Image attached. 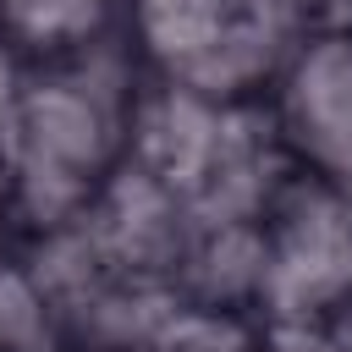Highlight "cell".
Listing matches in <instances>:
<instances>
[{"label": "cell", "mask_w": 352, "mask_h": 352, "mask_svg": "<svg viewBox=\"0 0 352 352\" xmlns=\"http://www.w3.org/2000/svg\"><path fill=\"white\" fill-rule=\"evenodd\" d=\"M126 104L132 82L77 66L28 77L11 143L0 154L11 182V220L33 226L38 236L77 226L126 160Z\"/></svg>", "instance_id": "6da1fadb"}, {"label": "cell", "mask_w": 352, "mask_h": 352, "mask_svg": "<svg viewBox=\"0 0 352 352\" xmlns=\"http://www.w3.org/2000/svg\"><path fill=\"white\" fill-rule=\"evenodd\" d=\"M126 22L154 77L214 104L258 99L302 38L286 0H126Z\"/></svg>", "instance_id": "7a4b0ae2"}, {"label": "cell", "mask_w": 352, "mask_h": 352, "mask_svg": "<svg viewBox=\"0 0 352 352\" xmlns=\"http://www.w3.org/2000/svg\"><path fill=\"white\" fill-rule=\"evenodd\" d=\"M352 308V187L292 170L264 209L253 314L275 336H302Z\"/></svg>", "instance_id": "3957f363"}, {"label": "cell", "mask_w": 352, "mask_h": 352, "mask_svg": "<svg viewBox=\"0 0 352 352\" xmlns=\"http://www.w3.org/2000/svg\"><path fill=\"white\" fill-rule=\"evenodd\" d=\"M270 116L302 170L352 187V28H319L297 38L275 77Z\"/></svg>", "instance_id": "277c9868"}, {"label": "cell", "mask_w": 352, "mask_h": 352, "mask_svg": "<svg viewBox=\"0 0 352 352\" xmlns=\"http://www.w3.org/2000/svg\"><path fill=\"white\" fill-rule=\"evenodd\" d=\"M126 0H0V38L33 60H66L110 28Z\"/></svg>", "instance_id": "5b68a950"}, {"label": "cell", "mask_w": 352, "mask_h": 352, "mask_svg": "<svg viewBox=\"0 0 352 352\" xmlns=\"http://www.w3.org/2000/svg\"><path fill=\"white\" fill-rule=\"evenodd\" d=\"M126 352H264L253 336V319L236 308H204V302H170L143 341H132Z\"/></svg>", "instance_id": "8992f818"}, {"label": "cell", "mask_w": 352, "mask_h": 352, "mask_svg": "<svg viewBox=\"0 0 352 352\" xmlns=\"http://www.w3.org/2000/svg\"><path fill=\"white\" fill-rule=\"evenodd\" d=\"M22 82H28L22 55L0 38V154H6V143H11V121H16V104H22Z\"/></svg>", "instance_id": "52a82bcc"}, {"label": "cell", "mask_w": 352, "mask_h": 352, "mask_svg": "<svg viewBox=\"0 0 352 352\" xmlns=\"http://www.w3.org/2000/svg\"><path fill=\"white\" fill-rule=\"evenodd\" d=\"M302 341H308L314 352H352V308H341L336 319H324V324L302 330Z\"/></svg>", "instance_id": "ba28073f"}, {"label": "cell", "mask_w": 352, "mask_h": 352, "mask_svg": "<svg viewBox=\"0 0 352 352\" xmlns=\"http://www.w3.org/2000/svg\"><path fill=\"white\" fill-rule=\"evenodd\" d=\"M6 220H11V182H6V165H0V231H6Z\"/></svg>", "instance_id": "9c48e42d"}]
</instances>
